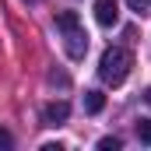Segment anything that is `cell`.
<instances>
[{"mask_svg":"<svg viewBox=\"0 0 151 151\" xmlns=\"http://www.w3.org/2000/svg\"><path fill=\"white\" fill-rule=\"evenodd\" d=\"M56 28H60V35H63L67 56H70V60H84V53H88V32H84L81 18H77L74 11H60V14H56Z\"/></svg>","mask_w":151,"mask_h":151,"instance_id":"1","label":"cell"},{"mask_svg":"<svg viewBox=\"0 0 151 151\" xmlns=\"http://www.w3.org/2000/svg\"><path fill=\"white\" fill-rule=\"evenodd\" d=\"M130 67H134V60H130V53L123 49V46H109L106 53H102V60H99V77L106 81V84H123L127 74H130Z\"/></svg>","mask_w":151,"mask_h":151,"instance_id":"2","label":"cell"},{"mask_svg":"<svg viewBox=\"0 0 151 151\" xmlns=\"http://www.w3.org/2000/svg\"><path fill=\"white\" fill-rule=\"evenodd\" d=\"M95 21L102 28H113L119 21V4L116 0H95Z\"/></svg>","mask_w":151,"mask_h":151,"instance_id":"3","label":"cell"},{"mask_svg":"<svg viewBox=\"0 0 151 151\" xmlns=\"http://www.w3.org/2000/svg\"><path fill=\"white\" fill-rule=\"evenodd\" d=\"M67 116H70V106H67V102H49V106L42 109V123H46V127H56V123H63Z\"/></svg>","mask_w":151,"mask_h":151,"instance_id":"4","label":"cell"},{"mask_svg":"<svg viewBox=\"0 0 151 151\" xmlns=\"http://www.w3.org/2000/svg\"><path fill=\"white\" fill-rule=\"evenodd\" d=\"M102 106H106V95L102 91H84V113H102Z\"/></svg>","mask_w":151,"mask_h":151,"instance_id":"5","label":"cell"},{"mask_svg":"<svg viewBox=\"0 0 151 151\" xmlns=\"http://www.w3.org/2000/svg\"><path fill=\"white\" fill-rule=\"evenodd\" d=\"M137 137L144 144H151V119H137Z\"/></svg>","mask_w":151,"mask_h":151,"instance_id":"6","label":"cell"},{"mask_svg":"<svg viewBox=\"0 0 151 151\" xmlns=\"http://www.w3.org/2000/svg\"><path fill=\"white\" fill-rule=\"evenodd\" d=\"M99 151H119V137H102L99 141Z\"/></svg>","mask_w":151,"mask_h":151,"instance_id":"7","label":"cell"},{"mask_svg":"<svg viewBox=\"0 0 151 151\" xmlns=\"http://www.w3.org/2000/svg\"><path fill=\"white\" fill-rule=\"evenodd\" d=\"M127 4H130V7H134L137 14H144V11L151 7V0H127Z\"/></svg>","mask_w":151,"mask_h":151,"instance_id":"8","label":"cell"},{"mask_svg":"<svg viewBox=\"0 0 151 151\" xmlns=\"http://www.w3.org/2000/svg\"><path fill=\"white\" fill-rule=\"evenodd\" d=\"M11 144H14V141H11V134H7V130L0 127V148H11Z\"/></svg>","mask_w":151,"mask_h":151,"instance_id":"9","label":"cell"},{"mask_svg":"<svg viewBox=\"0 0 151 151\" xmlns=\"http://www.w3.org/2000/svg\"><path fill=\"white\" fill-rule=\"evenodd\" d=\"M144 102H148V106H151V88H148V91H144Z\"/></svg>","mask_w":151,"mask_h":151,"instance_id":"10","label":"cell"},{"mask_svg":"<svg viewBox=\"0 0 151 151\" xmlns=\"http://www.w3.org/2000/svg\"><path fill=\"white\" fill-rule=\"evenodd\" d=\"M28 4H35V0H28Z\"/></svg>","mask_w":151,"mask_h":151,"instance_id":"11","label":"cell"}]
</instances>
